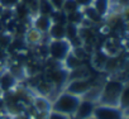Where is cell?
I'll list each match as a JSON object with an SVG mask.
<instances>
[{
    "mask_svg": "<svg viewBox=\"0 0 129 119\" xmlns=\"http://www.w3.org/2000/svg\"><path fill=\"white\" fill-rule=\"evenodd\" d=\"M126 84H128L126 80L111 77V76H110V79L104 80L101 84V90H100V96H99L98 104L118 106L119 96Z\"/></svg>",
    "mask_w": 129,
    "mask_h": 119,
    "instance_id": "cell-1",
    "label": "cell"
},
{
    "mask_svg": "<svg viewBox=\"0 0 129 119\" xmlns=\"http://www.w3.org/2000/svg\"><path fill=\"white\" fill-rule=\"evenodd\" d=\"M81 98L72 95L67 91H63L61 90V93H58L51 101V110L62 113V114H66L69 116H74L77 105L80 103Z\"/></svg>",
    "mask_w": 129,
    "mask_h": 119,
    "instance_id": "cell-2",
    "label": "cell"
},
{
    "mask_svg": "<svg viewBox=\"0 0 129 119\" xmlns=\"http://www.w3.org/2000/svg\"><path fill=\"white\" fill-rule=\"evenodd\" d=\"M72 51L71 43L67 39H48L47 41V60L56 64H62L67 54Z\"/></svg>",
    "mask_w": 129,
    "mask_h": 119,
    "instance_id": "cell-3",
    "label": "cell"
},
{
    "mask_svg": "<svg viewBox=\"0 0 129 119\" xmlns=\"http://www.w3.org/2000/svg\"><path fill=\"white\" fill-rule=\"evenodd\" d=\"M92 116L95 119H128V111L121 110L119 106L96 104Z\"/></svg>",
    "mask_w": 129,
    "mask_h": 119,
    "instance_id": "cell-4",
    "label": "cell"
},
{
    "mask_svg": "<svg viewBox=\"0 0 129 119\" xmlns=\"http://www.w3.org/2000/svg\"><path fill=\"white\" fill-rule=\"evenodd\" d=\"M96 81L92 77L89 79H81V80H67V82L63 86V91H67L72 95H76L79 98H82L95 84Z\"/></svg>",
    "mask_w": 129,
    "mask_h": 119,
    "instance_id": "cell-5",
    "label": "cell"
},
{
    "mask_svg": "<svg viewBox=\"0 0 129 119\" xmlns=\"http://www.w3.org/2000/svg\"><path fill=\"white\" fill-rule=\"evenodd\" d=\"M98 103L92 101V100H89V99H84L81 98L79 105H77V109L74 114V118L76 119H87V118H91L92 114H94V110H95V106H96Z\"/></svg>",
    "mask_w": 129,
    "mask_h": 119,
    "instance_id": "cell-6",
    "label": "cell"
},
{
    "mask_svg": "<svg viewBox=\"0 0 129 119\" xmlns=\"http://www.w3.org/2000/svg\"><path fill=\"white\" fill-rule=\"evenodd\" d=\"M44 37H46V36H43V34L39 33L37 29H34L33 27L29 25V27L27 28L25 33L23 34V41H24V43H25L27 47H37L38 44L46 42Z\"/></svg>",
    "mask_w": 129,
    "mask_h": 119,
    "instance_id": "cell-7",
    "label": "cell"
},
{
    "mask_svg": "<svg viewBox=\"0 0 129 119\" xmlns=\"http://www.w3.org/2000/svg\"><path fill=\"white\" fill-rule=\"evenodd\" d=\"M52 24L51 17L48 15H42V14H36L32 17L30 19V27H33L34 29H37L39 33H42L43 36L47 34L49 27Z\"/></svg>",
    "mask_w": 129,
    "mask_h": 119,
    "instance_id": "cell-8",
    "label": "cell"
},
{
    "mask_svg": "<svg viewBox=\"0 0 129 119\" xmlns=\"http://www.w3.org/2000/svg\"><path fill=\"white\" fill-rule=\"evenodd\" d=\"M30 105L34 109L36 113H42V114H47L51 110V100L46 96L42 95H33L32 100H30Z\"/></svg>",
    "mask_w": 129,
    "mask_h": 119,
    "instance_id": "cell-9",
    "label": "cell"
},
{
    "mask_svg": "<svg viewBox=\"0 0 129 119\" xmlns=\"http://www.w3.org/2000/svg\"><path fill=\"white\" fill-rule=\"evenodd\" d=\"M109 56L104 52L103 48H99V49H95L92 51L91 53V65L95 70L98 71H103L105 65H106V61H108Z\"/></svg>",
    "mask_w": 129,
    "mask_h": 119,
    "instance_id": "cell-10",
    "label": "cell"
},
{
    "mask_svg": "<svg viewBox=\"0 0 129 119\" xmlns=\"http://www.w3.org/2000/svg\"><path fill=\"white\" fill-rule=\"evenodd\" d=\"M46 37L48 39H66V27L62 23H52Z\"/></svg>",
    "mask_w": 129,
    "mask_h": 119,
    "instance_id": "cell-11",
    "label": "cell"
},
{
    "mask_svg": "<svg viewBox=\"0 0 129 119\" xmlns=\"http://www.w3.org/2000/svg\"><path fill=\"white\" fill-rule=\"evenodd\" d=\"M91 7L101 18L105 19L111 10V0H94Z\"/></svg>",
    "mask_w": 129,
    "mask_h": 119,
    "instance_id": "cell-12",
    "label": "cell"
},
{
    "mask_svg": "<svg viewBox=\"0 0 129 119\" xmlns=\"http://www.w3.org/2000/svg\"><path fill=\"white\" fill-rule=\"evenodd\" d=\"M61 65H62V67H63L64 70L71 71V70H74V69H76V67L84 65V62H82L81 60H80V58H79V57L71 51V52L67 54V57L63 60V62H62Z\"/></svg>",
    "mask_w": 129,
    "mask_h": 119,
    "instance_id": "cell-13",
    "label": "cell"
},
{
    "mask_svg": "<svg viewBox=\"0 0 129 119\" xmlns=\"http://www.w3.org/2000/svg\"><path fill=\"white\" fill-rule=\"evenodd\" d=\"M91 77V72L89 71V69L84 65L69 71V77L67 80H81V79H89Z\"/></svg>",
    "mask_w": 129,
    "mask_h": 119,
    "instance_id": "cell-14",
    "label": "cell"
},
{
    "mask_svg": "<svg viewBox=\"0 0 129 119\" xmlns=\"http://www.w3.org/2000/svg\"><path fill=\"white\" fill-rule=\"evenodd\" d=\"M13 33L5 31V29H2L0 31V51H8L12 42H13Z\"/></svg>",
    "mask_w": 129,
    "mask_h": 119,
    "instance_id": "cell-15",
    "label": "cell"
},
{
    "mask_svg": "<svg viewBox=\"0 0 129 119\" xmlns=\"http://www.w3.org/2000/svg\"><path fill=\"white\" fill-rule=\"evenodd\" d=\"M84 13L82 10H77V12H74V13H70V14H66V23H71V24H76L79 27L82 25L84 23Z\"/></svg>",
    "mask_w": 129,
    "mask_h": 119,
    "instance_id": "cell-16",
    "label": "cell"
},
{
    "mask_svg": "<svg viewBox=\"0 0 129 119\" xmlns=\"http://www.w3.org/2000/svg\"><path fill=\"white\" fill-rule=\"evenodd\" d=\"M118 106L121 110L128 111V108H129V86H128V84L125 85V87L123 89V91H121V94L119 96Z\"/></svg>",
    "mask_w": 129,
    "mask_h": 119,
    "instance_id": "cell-17",
    "label": "cell"
},
{
    "mask_svg": "<svg viewBox=\"0 0 129 119\" xmlns=\"http://www.w3.org/2000/svg\"><path fill=\"white\" fill-rule=\"evenodd\" d=\"M64 27H66V39L69 42L74 41L77 37H80V27L79 25L71 24V23H66Z\"/></svg>",
    "mask_w": 129,
    "mask_h": 119,
    "instance_id": "cell-18",
    "label": "cell"
},
{
    "mask_svg": "<svg viewBox=\"0 0 129 119\" xmlns=\"http://www.w3.org/2000/svg\"><path fill=\"white\" fill-rule=\"evenodd\" d=\"M53 8L52 5L48 3V0H39V5H38V14L42 15H48L51 17V14L53 13Z\"/></svg>",
    "mask_w": 129,
    "mask_h": 119,
    "instance_id": "cell-19",
    "label": "cell"
},
{
    "mask_svg": "<svg viewBox=\"0 0 129 119\" xmlns=\"http://www.w3.org/2000/svg\"><path fill=\"white\" fill-rule=\"evenodd\" d=\"M64 14H70V13H74V12H77V10H81L75 0H64V3L62 5V9H61Z\"/></svg>",
    "mask_w": 129,
    "mask_h": 119,
    "instance_id": "cell-20",
    "label": "cell"
},
{
    "mask_svg": "<svg viewBox=\"0 0 129 119\" xmlns=\"http://www.w3.org/2000/svg\"><path fill=\"white\" fill-rule=\"evenodd\" d=\"M46 119H71V116H69L66 114H62V113H58V111H54V110H49L47 113Z\"/></svg>",
    "mask_w": 129,
    "mask_h": 119,
    "instance_id": "cell-21",
    "label": "cell"
},
{
    "mask_svg": "<svg viewBox=\"0 0 129 119\" xmlns=\"http://www.w3.org/2000/svg\"><path fill=\"white\" fill-rule=\"evenodd\" d=\"M20 0H0V5L3 9H14Z\"/></svg>",
    "mask_w": 129,
    "mask_h": 119,
    "instance_id": "cell-22",
    "label": "cell"
},
{
    "mask_svg": "<svg viewBox=\"0 0 129 119\" xmlns=\"http://www.w3.org/2000/svg\"><path fill=\"white\" fill-rule=\"evenodd\" d=\"M75 2H76L77 7L82 10V9H85V8H87V7H91L94 0H75Z\"/></svg>",
    "mask_w": 129,
    "mask_h": 119,
    "instance_id": "cell-23",
    "label": "cell"
},
{
    "mask_svg": "<svg viewBox=\"0 0 129 119\" xmlns=\"http://www.w3.org/2000/svg\"><path fill=\"white\" fill-rule=\"evenodd\" d=\"M48 3L52 5V8L54 10H61L62 9V5L64 3V0H48Z\"/></svg>",
    "mask_w": 129,
    "mask_h": 119,
    "instance_id": "cell-24",
    "label": "cell"
},
{
    "mask_svg": "<svg viewBox=\"0 0 129 119\" xmlns=\"http://www.w3.org/2000/svg\"><path fill=\"white\" fill-rule=\"evenodd\" d=\"M10 119H30V115H28L27 113H20V114L12 115Z\"/></svg>",
    "mask_w": 129,
    "mask_h": 119,
    "instance_id": "cell-25",
    "label": "cell"
},
{
    "mask_svg": "<svg viewBox=\"0 0 129 119\" xmlns=\"http://www.w3.org/2000/svg\"><path fill=\"white\" fill-rule=\"evenodd\" d=\"M0 119H10V115L5 113H0Z\"/></svg>",
    "mask_w": 129,
    "mask_h": 119,
    "instance_id": "cell-26",
    "label": "cell"
},
{
    "mask_svg": "<svg viewBox=\"0 0 129 119\" xmlns=\"http://www.w3.org/2000/svg\"><path fill=\"white\" fill-rule=\"evenodd\" d=\"M3 10H4V9L2 8V5H0V15H2V13H3Z\"/></svg>",
    "mask_w": 129,
    "mask_h": 119,
    "instance_id": "cell-27",
    "label": "cell"
},
{
    "mask_svg": "<svg viewBox=\"0 0 129 119\" xmlns=\"http://www.w3.org/2000/svg\"><path fill=\"white\" fill-rule=\"evenodd\" d=\"M87 119H95V118H94V116H91V118H87Z\"/></svg>",
    "mask_w": 129,
    "mask_h": 119,
    "instance_id": "cell-28",
    "label": "cell"
},
{
    "mask_svg": "<svg viewBox=\"0 0 129 119\" xmlns=\"http://www.w3.org/2000/svg\"><path fill=\"white\" fill-rule=\"evenodd\" d=\"M71 119H76V118H74V116H71Z\"/></svg>",
    "mask_w": 129,
    "mask_h": 119,
    "instance_id": "cell-29",
    "label": "cell"
}]
</instances>
